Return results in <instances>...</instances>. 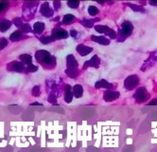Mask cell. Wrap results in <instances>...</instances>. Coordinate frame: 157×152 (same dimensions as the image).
<instances>
[{
	"label": "cell",
	"instance_id": "obj_1",
	"mask_svg": "<svg viewBox=\"0 0 157 152\" xmlns=\"http://www.w3.org/2000/svg\"><path fill=\"white\" fill-rule=\"evenodd\" d=\"M36 60L45 67H54L56 66V57L52 56L48 50L41 49L35 53Z\"/></svg>",
	"mask_w": 157,
	"mask_h": 152
},
{
	"label": "cell",
	"instance_id": "obj_2",
	"mask_svg": "<svg viewBox=\"0 0 157 152\" xmlns=\"http://www.w3.org/2000/svg\"><path fill=\"white\" fill-rule=\"evenodd\" d=\"M134 31V26L130 21H124L121 25V29L118 32L117 34V41L118 42H123L128 38L131 32Z\"/></svg>",
	"mask_w": 157,
	"mask_h": 152
},
{
	"label": "cell",
	"instance_id": "obj_3",
	"mask_svg": "<svg viewBox=\"0 0 157 152\" xmlns=\"http://www.w3.org/2000/svg\"><path fill=\"white\" fill-rule=\"evenodd\" d=\"M95 29L99 33H104L105 35H107L111 39H114L117 38V33L114 31L113 29L109 28L108 26H105V25H96Z\"/></svg>",
	"mask_w": 157,
	"mask_h": 152
},
{
	"label": "cell",
	"instance_id": "obj_4",
	"mask_svg": "<svg viewBox=\"0 0 157 152\" xmlns=\"http://www.w3.org/2000/svg\"><path fill=\"white\" fill-rule=\"evenodd\" d=\"M138 83H139L138 76L135 75V74H133V75L128 76V77L125 79L124 87H125L126 90H134V88L138 85Z\"/></svg>",
	"mask_w": 157,
	"mask_h": 152
},
{
	"label": "cell",
	"instance_id": "obj_5",
	"mask_svg": "<svg viewBox=\"0 0 157 152\" xmlns=\"http://www.w3.org/2000/svg\"><path fill=\"white\" fill-rule=\"evenodd\" d=\"M156 62H157V50H155V52H151L148 58L147 59L145 62H144L143 66L141 67V70L145 71V70H147L148 69H151V67L153 66Z\"/></svg>",
	"mask_w": 157,
	"mask_h": 152
},
{
	"label": "cell",
	"instance_id": "obj_6",
	"mask_svg": "<svg viewBox=\"0 0 157 152\" xmlns=\"http://www.w3.org/2000/svg\"><path fill=\"white\" fill-rule=\"evenodd\" d=\"M134 98L136 101V103H143L148 98V93L145 87H139L134 94Z\"/></svg>",
	"mask_w": 157,
	"mask_h": 152
},
{
	"label": "cell",
	"instance_id": "obj_7",
	"mask_svg": "<svg viewBox=\"0 0 157 152\" xmlns=\"http://www.w3.org/2000/svg\"><path fill=\"white\" fill-rule=\"evenodd\" d=\"M7 69L9 71H15V72H23V71L26 70L23 63L17 62V61H12L10 64H8Z\"/></svg>",
	"mask_w": 157,
	"mask_h": 152
},
{
	"label": "cell",
	"instance_id": "obj_8",
	"mask_svg": "<svg viewBox=\"0 0 157 152\" xmlns=\"http://www.w3.org/2000/svg\"><path fill=\"white\" fill-rule=\"evenodd\" d=\"M68 37V32H67L65 29H54L52 34H51V38L53 39V41L55 40H61V39H65V38Z\"/></svg>",
	"mask_w": 157,
	"mask_h": 152
},
{
	"label": "cell",
	"instance_id": "obj_9",
	"mask_svg": "<svg viewBox=\"0 0 157 152\" xmlns=\"http://www.w3.org/2000/svg\"><path fill=\"white\" fill-rule=\"evenodd\" d=\"M99 65H100V59L99 58V56H97V55H94L90 59V60H88V61H86L85 63H84L83 70H85L86 67H89L97 69V67H99Z\"/></svg>",
	"mask_w": 157,
	"mask_h": 152
},
{
	"label": "cell",
	"instance_id": "obj_10",
	"mask_svg": "<svg viewBox=\"0 0 157 152\" xmlns=\"http://www.w3.org/2000/svg\"><path fill=\"white\" fill-rule=\"evenodd\" d=\"M119 92L118 91H113V90H106L103 94V99L106 101V102H112V101H114L118 99L119 97Z\"/></svg>",
	"mask_w": 157,
	"mask_h": 152
},
{
	"label": "cell",
	"instance_id": "obj_11",
	"mask_svg": "<svg viewBox=\"0 0 157 152\" xmlns=\"http://www.w3.org/2000/svg\"><path fill=\"white\" fill-rule=\"evenodd\" d=\"M40 11H41V14L45 16V17H52L53 14H54L53 10L50 9V6L48 2H45L43 5L41 6Z\"/></svg>",
	"mask_w": 157,
	"mask_h": 152
},
{
	"label": "cell",
	"instance_id": "obj_12",
	"mask_svg": "<svg viewBox=\"0 0 157 152\" xmlns=\"http://www.w3.org/2000/svg\"><path fill=\"white\" fill-rule=\"evenodd\" d=\"M76 50H77V52L80 54V56H86L90 52H92L93 49L91 47H87V46L83 45V44H80V45L77 46Z\"/></svg>",
	"mask_w": 157,
	"mask_h": 152
},
{
	"label": "cell",
	"instance_id": "obj_13",
	"mask_svg": "<svg viewBox=\"0 0 157 152\" xmlns=\"http://www.w3.org/2000/svg\"><path fill=\"white\" fill-rule=\"evenodd\" d=\"M78 62L75 59V57L69 54L68 56L66 57V66H67V70H71V69H78Z\"/></svg>",
	"mask_w": 157,
	"mask_h": 152
},
{
	"label": "cell",
	"instance_id": "obj_14",
	"mask_svg": "<svg viewBox=\"0 0 157 152\" xmlns=\"http://www.w3.org/2000/svg\"><path fill=\"white\" fill-rule=\"evenodd\" d=\"M95 87L96 88H108V90H111V88L114 87V85L111 83L107 82L104 79H101V80H99V81L96 82Z\"/></svg>",
	"mask_w": 157,
	"mask_h": 152
},
{
	"label": "cell",
	"instance_id": "obj_15",
	"mask_svg": "<svg viewBox=\"0 0 157 152\" xmlns=\"http://www.w3.org/2000/svg\"><path fill=\"white\" fill-rule=\"evenodd\" d=\"M92 41L96 42V43H99L100 45L103 46H108L110 44V39L106 38L105 36H96V35H92L91 36Z\"/></svg>",
	"mask_w": 157,
	"mask_h": 152
},
{
	"label": "cell",
	"instance_id": "obj_16",
	"mask_svg": "<svg viewBox=\"0 0 157 152\" xmlns=\"http://www.w3.org/2000/svg\"><path fill=\"white\" fill-rule=\"evenodd\" d=\"M73 100V90H71V87L69 85L65 86V101L69 104Z\"/></svg>",
	"mask_w": 157,
	"mask_h": 152
},
{
	"label": "cell",
	"instance_id": "obj_17",
	"mask_svg": "<svg viewBox=\"0 0 157 152\" xmlns=\"http://www.w3.org/2000/svg\"><path fill=\"white\" fill-rule=\"evenodd\" d=\"M97 21H99V18H94V19H82L80 21V24L85 28H92L94 27V24Z\"/></svg>",
	"mask_w": 157,
	"mask_h": 152
},
{
	"label": "cell",
	"instance_id": "obj_18",
	"mask_svg": "<svg viewBox=\"0 0 157 152\" xmlns=\"http://www.w3.org/2000/svg\"><path fill=\"white\" fill-rule=\"evenodd\" d=\"M11 22L9 20H1L0 21V32H5L9 29L11 26Z\"/></svg>",
	"mask_w": 157,
	"mask_h": 152
},
{
	"label": "cell",
	"instance_id": "obj_19",
	"mask_svg": "<svg viewBox=\"0 0 157 152\" xmlns=\"http://www.w3.org/2000/svg\"><path fill=\"white\" fill-rule=\"evenodd\" d=\"M45 31V24L43 22H36L33 25V32L37 34H40Z\"/></svg>",
	"mask_w": 157,
	"mask_h": 152
},
{
	"label": "cell",
	"instance_id": "obj_20",
	"mask_svg": "<svg viewBox=\"0 0 157 152\" xmlns=\"http://www.w3.org/2000/svg\"><path fill=\"white\" fill-rule=\"evenodd\" d=\"M73 90V95L76 97V98H80V97H82V94H83V88L80 85L74 86L73 90Z\"/></svg>",
	"mask_w": 157,
	"mask_h": 152
},
{
	"label": "cell",
	"instance_id": "obj_21",
	"mask_svg": "<svg viewBox=\"0 0 157 152\" xmlns=\"http://www.w3.org/2000/svg\"><path fill=\"white\" fill-rule=\"evenodd\" d=\"M19 59L21 60V62L23 63V64H26V65H31L32 64V57L29 55V54H22V55H20Z\"/></svg>",
	"mask_w": 157,
	"mask_h": 152
},
{
	"label": "cell",
	"instance_id": "obj_22",
	"mask_svg": "<svg viewBox=\"0 0 157 152\" xmlns=\"http://www.w3.org/2000/svg\"><path fill=\"white\" fill-rule=\"evenodd\" d=\"M22 37H23V32L21 31H16L13 33H11L10 36V39L12 42H16V41H19Z\"/></svg>",
	"mask_w": 157,
	"mask_h": 152
},
{
	"label": "cell",
	"instance_id": "obj_23",
	"mask_svg": "<svg viewBox=\"0 0 157 152\" xmlns=\"http://www.w3.org/2000/svg\"><path fill=\"white\" fill-rule=\"evenodd\" d=\"M75 20V16L71 14H65V16L63 17V24L65 25H69L71 24L73 21Z\"/></svg>",
	"mask_w": 157,
	"mask_h": 152
},
{
	"label": "cell",
	"instance_id": "obj_24",
	"mask_svg": "<svg viewBox=\"0 0 157 152\" xmlns=\"http://www.w3.org/2000/svg\"><path fill=\"white\" fill-rule=\"evenodd\" d=\"M65 73L68 75L70 78L75 79V78H77L78 76H79L80 71H79L78 69H71V70H65Z\"/></svg>",
	"mask_w": 157,
	"mask_h": 152
},
{
	"label": "cell",
	"instance_id": "obj_25",
	"mask_svg": "<svg viewBox=\"0 0 157 152\" xmlns=\"http://www.w3.org/2000/svg\"><path fill=\"white\" fill-rule=\"evenodd\" d=\"M127 6H129L134 11H139V12H146V10L144 9L142 6L136 5V4H131V3H127Z\"/></svg>",
	"mask_w": 157,
	"mask_h": 152
},
{
	"label": "cell",
	"instance_id": "obj_26",
	"mask_svg": "<svg viewBox=\"0 0 157 152\" xmlns=\"http://www.w3.org/2000/svg\"><path fill=\"white\" fill-rule=\"evenodd\" d=\"M88 14L91 16H96L97 14H99V9L95 6H90L88 8Z\"/></svg>",
	"mask_w": 157,
	"mask_h": 152
},
{
	"label": "cell",
	"instance_id": "obj_27",
	"mask_svg": "<svg viewBox=\"0 0 157 152\" xmlns=\"http://www.w3.org/2000/svg\"><path fill=\"white\" fill-rule=\"evenodd\" d=\"M48 102L52 105H55L57 103V97H56V94L54 93V92H50V94L48 95Z\"/></svg>",
	"mask_w": 157,
	"mask_h": 152
},
{
	"label": "cell",
	"instance_id": "obj_28",
	"mask_svg": "<svg viewBox=\"0 0 157 152\" xmlns=\"http://www.w3.org/2000/svg\"><path fill=\"white\" fill-rule=\"evenodd\" d=\"M20 31L22 32H33L31 27L29 26L28 24H24L23 26H22V28L20 29Z\"/></svg>",
	"mask_w": 157,
	"mask_h": 152
},
{
	"label": "cell",
	"instance_id": "obj_29",
	"mask_svg": "<svg viewBox=\"0 0 157 152\" xmlns=\"http://www.w3.org/2000/svg\"><path fill=\"white\" fill-rule=\"evenodd\" d=\"M40 41L43 44H48V43H51V42L53 41V39L51 38V36H44V37L40 38Z\"/></svg>",
	"mask_w": 157,
	"mask_h": 152
},
{
	"label": "cell",
	"instance_id": "obj_30",
	"mask_svg": "<svg viewBox=\"0 0 157 152\" xmlns=\"http://www.w3.org/2000/svg\"><path fill=\"white\" fill-rule=\"evenodd\" d=\"M67 6L70 7L71 9H77L80 6V1H68L67 2Z\"/></svg>",
	"mask_w": 157,
	"mask_h": 152
},
{
	"label": "cell",
	"instance_id": "obj_31",
	"mask_svg": "<svg viewBox=\"0 0 157 152\" xmlns=\"http://www.w3.org/2000/svg\"><path fill=\"white\" fill-rule=\"evenodd\" d=\"M12 24H14L16 27L21 29L22 28V26L24 25V23L22 22V20H21V18H14L13 20H12Z\"/></svg>",
	"mask_w": 157,
	"mask_h": 152
},
{
	"label": "cell",
	"instance_id": "obj_32",
	"mask_svg": "<svg viewBox=\"0 0 157 152\" xmlns=\"http://www.w3.org/2000/svg\"><path fill=\"white\" fill-rule=\"evenodd\" d=\"M38 67L34 65H28L27 67H26V71L27 72H35V71H37Z\"/></svg>",
	"mask_w": 157,
	"mask_h": 152
},
{
	"label": "cell",
	"instance_id": "obj_33",
	"mask_svg": "<svg viewBox=\"0 0 157 152\" xmlns=\"http://www.w3.org/2000/svg\"><path fill=\"white\" fill-rule=\"evenodd\" d=\"M40 93H41V92H40V86L33 87V88H32V95L37 97V96L40 95Z\"/></svg>",
	"mask_w": 157,
	"mask_h": 152
},
{
	"label": "cell",
	"instance_id": "obj_34",
	"mask_svg": "<svg viewBox=\"0 0 157 152\" xmlns=\"http://www.w3.org/2000/svg\"><path fill=\"white\" fill-rule=\"evenodd\" d=\"M9 2H6V1H0V12L3 11L4 10H6L8 7H9Z\"/></svg>",
	"mask_w": 157,
	"mask_h": 152
},
{
	"label": "cell",
	"instance_id": "obj_35",
	"mask_svg": "<svg viewBox=\"0 0 157 152\" xmlns=\"http://www.w3.org/2000/svg\"><path fill=\"white\" fill-rule=\"evenodd\" d=\"M7 45H8V41L5 39V38H2V39L0 40V50L5 49L7 47Z\"/></svg>",
	"mask_w": 157,
	"mask_h": 152
},
{
	"label": "cell",
	"instance_id": "obj_36",
	"mask_svg": "<svg viewBox=\"0 0 157 152\" xmlns=\"http://www.w3.org/2000/svg\"><path fill=\"white\" fill-rule=\"evenodd\" d=\"M134 147L133 146H128L125 148H123V152H134Z\"/></svg>",
	"mask_w": 157,
	"mask_h": 152
},
{
	"label": "cell",
	"instance_id": "obj_37",
	"mask_svg": "<svg viewBox=\"0 0 157 152\" xmlns=\"http://www.w3.org/2000/svg\"><path fill=\"white\" fill-rule=\"evenodd\" d=\"M53 5H54L55 10L59 11V9H60V7H61V1H54Z\"/></svg>",
	"mask_w": 157,
	"mask_h": 152
},
{
	"label": "cell",
	"instance_id": "obj_38",
	"mask_svg": "<svg viewBox=\"0 0 157 152\" xmlns=\"http://www.w3.org/2000/svg\"><path fill=\"white\" fill-rule=\"evenodd\" d=\"M70 35L72 36V37H77V35H78V32L77 31H75V29H71L70 31Z\"/></svg>",
	"mask_w": 157,
	"mask_h": 152
},
{
	"label": "cell",
	"instance_id": "obj_39",
	"mask_svg": "<svg viewBox=\"0 0 157 152\" xmlns=\"http://www.w3.org/2000/svg\"><path fill=\"white\" fill-rule=\"evenodd\" d=\"M148 105H157V99H153L151 100L150 103L148 104Z\"/></svg>",
	"mask_w": 157,
	"mask_h": 152
},
{
	"label": "cell",
	"instance_id": "obj_40",
	"mask_svg": "<svg viewBox=\"0 0 157 152\" xmlns=\"http://www.w3.org/2000/svg\"><path fill=\"white\" fill-rule=\"evenodd\" d=\"M31 107H33V105H39V107H43V105H42V104H40V103H37V102L31 104Z\"/></svg>",
	"mask_w": 157,
	"mask_h": 152
},
{
	"label": "cell",
	"instance_id": "obj_41",
	"mask_svg": "<svg viewBox=\"0 0 157 152\" xmlns=\"http://www.w3.org/2000/svg\"><path fill=\"white\" fill-rule=\"evenodd\" d=\"M148 3H150V5L151 6H157V1H150Z\"/></svg>",
	"mask_w": 157,
	"mask_h": 152
}]
</instances>
